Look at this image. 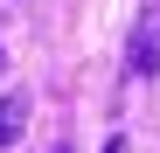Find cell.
Here are the masks:
<instances>
[{
	"instance_id": "1",
	"label": "cell",
	"mask_w": 160,
	"mask_h": 153,
	"mask_svg": "<svg viewBox=\"0 0 160 153\" xmlns=\"http://www.w3.org/2000/svg\"><path fill=\"white\" fill-rule=\"evenodd\" d=\"M125 70L132 76H160V0L132 21V42H125Z\"/></svg>"
},
{
	"instance_id": "2",
	"label": "cell",
	"mask_w": 160,
	"mask_h": 153,
	"mask_svg": "<svg viewBox=\"0 0 160 153\" xmlns=\"http://www.w3.org/2000/svg\"><path fill=\"white\" fill-rule=\"evenodd\" d=\"M21 125H28V97L7 91V97H0V146H14V139H21Z\"/></svg>"
},
{
	"instance_id": "3",
	"label": "cell",
	"mask_w": 160,
	"mask_h": 153,
	"mask_svg": "<svg viewBox=\"0 0 160 153\" xmlns=\"http://www.w3.org/2000/svg\"><path fill=\"white\" fill-rule=\"evenodd\" d=\"M104 153H125V139H104Z\"/></svg>"
},
{
	"instance_id": "4",
	"label": "cell",
	"mask_w": 160,
	"mask_h": 153,
	"mask_svg": "<svg viewBox=\"0 0 160 153\" xmlns=\"http://www.w3.org/2000/svg\"><path fill=\"white\" fill-rule=\"evenodd\" d=\"M56 153H70V146H56Z\"/></svg>"
}]
</instances>
